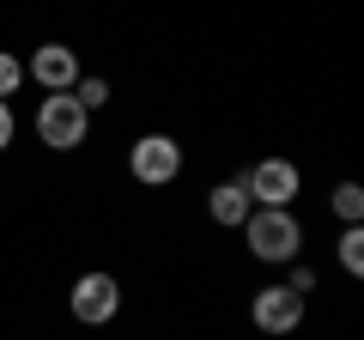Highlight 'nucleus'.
Returning <instances> with one entry per match:
<instances>
[{
    "instance_id": "9",
    "label": "nucleus",
    "mask_w": 364,
    "mask_h": 340,
    "mask_svg": "<svg viewBox=\"0 0 364 340\" xmlns=\"http://www.w3.org/2000/svg\"><path fill=\"white\" fill-rule=\"evenodd\" d=\"M328 207H334V219H340V225H364V188H358V183H334Z\"/></svg>"
},
{
    "instance_id": "7",
    "label": "nucleus",
    "mask_w": 364,
    "mask_h": 340,
    "mask_svg": "<svg viewBox=\"0 0 364 340\" xmlns=\"http://www.w3.org/2000/svg\"><path fill=\"white\" fill-rule=\"evenodd\" d=\"M25 79H37L43 92H73L79 85V49L67 43H37L25 55Z\"/></svg>"
},
{
    "instance_id": "5",
    "label": "nucleus",
    "mask_w": 364,
    "mask_h": 340,
    "mask_svg": "<svg viewBox=\"0 0 364 340\" xmlns=\"http://www.w3.org/2000/svg\"><path fill=\"white\" fill-rule=\"evenodd\" d=\"M304 310H310V298H304V292H291L286 280H273V286H261L255 298H249V322H255L267 340L298 334V328H304Z\"/></svg>"
},
{
    "instance_id": "2",
    "label": "nucleus",
    "mask_w": 364,
    "mask_h": 340,
    "mask_svg": "<svg viewBox=\"0 0 364 340\" xmlns=\"http://www.w3.org/2000/svg\"><path fill=\"white\" fill-rule=\"evenodd\" d=\"M37 140L49 146V152H79V146L91 140L85 104H79L73 92H49V97L37 104Z\"/></svg>"
},
{
    "instance_id": "13",
    "label": "nucleus",
    "mask_w": 364,
    "mask_h": 340,
    "mask_svg": "<svg viewBox=\"0 0 364 340\" xmlns=\"http://www.w3.org/2000/svg\"><path fill=\"white\" fill-rule=\"evenodd\" d=\"M286 286L310 298V292H316V267H304V262H286Z\"/></svg>"
},
{
    "instance_id": "4",
    "label": "nucleus",
    "mask_w": 364,
    "mask_h": 340,
    "mask_svg": "<svg viewBox=\"0 0 364 340\" xmlns=\"http://www.w3.org/2000/svg\"><path fill=\"white\" fill-rule=\"evenodd\" d=\"M128 176L140 188H170L182 176V140L176 134H140L128 146Z\"/></svg>"
},
{
    "instance_id": "12",
    "label": "nucleus",
    "mask_w": 364,
    "mask_h": 340,
    "mask_svg": "<svg viewBox=\"0 0 364 340\" xmlns=\"http://www.w3.org/2000/svg\"><path fill=\"white\" fill-rule=\"evenodd\" d=\"M18 85H25V55L0 49V97L13 104V97H18Z\"/></svg>"
},
{
    "instance_id": "3",
    "label": "nucleus",
    "mask_w": 364,
    "mask_h": 340,
    "mask_svg": "<svg viewBox=\"0 0 364 340\" xmlns=\"http://www.w3.org/2000/svg\"><path fill=\"white\" fill-rule=\"evenodd\" d=\"M67 310L85 328H109L122 316V280L104 274V267H85V274L73 280V292H67Z\"/></svg>"
},
{
    "instance_id": "10",
    "label": "nucleus",
    "mask_w": 364,
    "mask_h": 340,
    "mask_svg": "<svg viewBox=\"0 0 364 340\" xmlns=\"http://www.w3.org/2000/svg\"><path fill=\"white\" fill-rule=\"evenodd\" d=\"M340 267H346V280H364V225L340 231Z\"/></svg>"
},
{
    "instance_id": "1",
    "label": "nucleus",
    "mask_w": 364,
    "mask_h": 340,
    "mask_svg": "<svg viewBox=\"0 0 364 340\" xmlns=\"http://www.w3.org/2000/svg\"><path fill=\"white\" fill-rule=\"evenodd\" d=\"M237 231H243L249 255L267 262V267H286V262H298V255H304V225H298V213H291V207H255Z\"/></svg>"
},
{
    "instance_id": "6",
    "label": "nucleus",
    "mask_w": 364,
    "mask_h": 340,
    "mask_svg": "<svg viewBox=\"0 0 364 340\" xmlns=\"http://www.w3.org/2000/svg\"><path fill=\"white\" fill-rule=\"evenodd\" d=\"M243 188L255 207H298L304 195V170L291 164V158H255V164L243 170Z\"/></svg>"
},
{
    "instance_id": "11",
    "label": "nucleus",
    "mask_w": 364,
    "mask_h": 340,
    "mask_svg": "<svg viewBox=\"0 0 364 340\" xmlns=\"http://www.w3.org/2000/svg\"><path fill=\"white\" fill-rule=\"evenodd\" d=\"M73 97H79V104H85V116H97V110L109 104V79H104V73H79Z\"/></svg>"
},
{
    "instance_id": "14",
    "label": "nucleus",
    "mask_w": 364,
    "mask_h": 340,
    "mask_svg": "<svg viewBox=\"0 0 364 340\" xmlns=\"http://www.w3.org/2000/svg\"><path fill=\"white\" fill-rule=\"evenodd\" d=\"M13 134H18V116H13V104H6V97H0V152H6V146H13Z\"/></svg>"
},
{
    "instance_id": "8",
    "label": "nucleus",
    "mask_w": 364,
    "mask_h": 340,
    "mask_svg": "<svg viewBox=\"0 0 364 340\" xmlns=\"http://www.w3.org/2000/svg\"><path fill=\"white\" fill-rule=\"evenodd\" d=\"M207 213H213V225H225V231H237V225L255 213V201H249V188H243V176L237 183H219L207 195Z\"/></svg>"
}]
</instances>
